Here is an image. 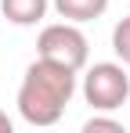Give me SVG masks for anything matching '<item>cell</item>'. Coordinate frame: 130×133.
<instances>
[{
	"mask_svg": "<svg viewBox=\"0 0 130 133\" xmlns=\"http://www.w3.org/2000/svg\"><path fill=\"white\" fill-rule=\"evenodd\" d=\"M83 97L94 111H116L130 97V72L123 61H98L83 76Z\"/></svg>",
	"mask_w": 130,
	"mask_h": 133,
	"instance_id": "7a4b0ae2",
	"label": "cell"
},
{
	"mask_svg": "<svg viewBox=\"0 0 130 133\" xmlns=\"http://www.w3.org/2000/svg\"><path fill=\"white\" fill-rule=\"evenodd\" d=\"M72 94H76V72L58 61L36 58L22 76L15 104L29 126H54L62 119L65 104L72 101Z\"/></svg>",
	"mask_w": 130,
	"mask_h": 133,
	"instance_id": "6da1fadb",
	"label": "cell"
},
{
	"mask_svg": "<svg viewBox=\"0 0 130 133\" xmlns=\"http://www.w3.org/2000/svg\"><path fill=\"white\" fill-rule=\"evenodd\" d=\"M101 130L123 133V122H119V119H105V115H94V119H87V122H83V133H101Z\"/></svg>",
	"mask_w": 130,
	"mask_h": 133,
	"instance_id": "52a82bcc",
	"label": "cell"
},
{
	"mask_svg": "<svg viewBox=\"0 0 130 133\" xmlns=\"http://www.w3.org/2000/svg\"><path fill=\"white\" fill-rule=\"evenodd\" d=\"M112 50H116V58L130 68V15L119 18L116 29H112Z\"/></svg>",
	"mask_w": 130,
	"mask_h": 133,
	"instance_id": "8992f818",
	"label": "cell"
},
{
	"mask_svg": "<svg viewBox=\"0 0 130 133\" xmlns=\"http://www.w3.org/2000/svg\"><path fill=\"white\" fill-rule=\"evenodd\" d=\"M0 133H11V119H7V111H0Z\"/></svg>",
	"mask_w": 130,
	"mask_h": 133,
	"instance_id": "ba28073f",
	"label": "cell"
},
{
	"mask_svg": "<svg viewBox=\"0 0 130 133\" xmlns=\"http://www.w3.org/2000/svg\"><path fill=\"white\" fill-rule=\"evenodd\" d=\"M0 11L11 25H36L47 15V0H0Z\"/></svg>",
	"mask_w": 130,
	"mask_h": 133,
	"instance_id": "5b68a950",
	"label": "cell"
},
{
	"mask_svg": "<svg viewBox=\"0 0 130 133\" xmlns=\"http://www.w3.org/2000/svg\"><path fill=\"white\" fill-rule=\"evenodd\" d=\"M36 54L47 61H58V65L80 72L90 58V43H87L83 29L76 22H54L40 29V40H36Z\"/></svg>",
	"mask_w": 130,
	"mask_h": 133,
	"instance_id": "3957f363",
	"label": "cell"
},
{
	"mask_svg": "<svg viewBox=\"0 0 130 133\" xmlns=\"http://www.w3.org/2000/svg\"><path fill=\"white\" fill-rule=\"evenodd\" d=\"M51 4L65 22H76V25L94 22V18H101L108 11V0H51Z\"/></svg>",
	"mask_w": 130,
	"mask_h": 133,
	"instance_id": "277c9868",
	"label": "cell"
}]
</instances>
